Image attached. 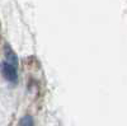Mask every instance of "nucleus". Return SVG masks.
Instances as JSON below:
<instances>
[{"mask_svg": "<svg viewBox=\"0 0 127 126\" xmlns=\"http://www.w3.org/2000/svg\"><path fill=\"white\" fill-rule=\"evenodd\" d=\"M0 70H1V74L5 80H8L10 83H17V80H18L17 66H14L13 64H10L8 61H3L1 65H0Z\"/></svg>", "mask_w": 127, "mask_h": 126, "instance_id": "1", "label": "nucleus"}, {"mask_svg": "<svg viewBox=\"0 0 127 126\" xmlns=\"http://www.w3.org/2000/svg\"><path fill=\"white\" fill-rule=\"evenodd\" d=\"M5 57H6L5 61L10 62V64H13L14 66L18 65V57L15 55V52L10 48V46H8V45H5Z\"/></svg>", "mask_w": 127, "mask_h": 126, "instance_id": "2", "label": "nucleus"}, {"mask_svg": "<svg viewBox=\"0 0 127 126\" xmlns=\"http://www.w3.org/2000/svg\"><path fill=\"white\" fill-rule=\"evenodd\" d=\"M19 126H34V121H33V117L31 115H26L20 119L19 121Z\"/></svg>", "mask_w": 127, "mask_h": 126, "instance_id": "3", "label": "nucleus"}]
</instances>
